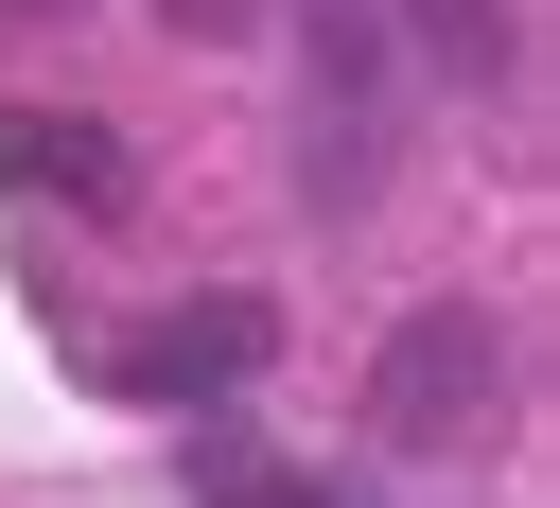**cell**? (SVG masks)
Masks as SVG:
<instances>
[{
	"mask_svg": "<svg viewBox=\"0 0 560 508\" xmlns=\"http://www.w3.org/2000/svg\"><path fill=\"white\" fill-rule=\"evenodd\" d=\"M0 158L18 175H70V193H122V140H88V123H0Z\"/></svg>",
	"mask_w": 560,
	"mask_h": 508,
	"instance_id": "obj_3",
	"label": "cell"
},
{
	"mask_svg": "<svg viewBox=\"0 0 560 508\" xmlns=\"http://www.w3.org/2000/svg\"><path fill=\"white\" fill-rule=\"evenodd\" d=\"M262 333H280L262 298H210V315H175V333H158V368H140V385H245V368H262Z\"/></svg>",
	"mask_w": 560,
	"mask_h": 508,
	"instance_id": "obj_2",
	"label": "cell"
},
{
	"mask_svg": "<svg viewBox=\"0 0 560 508\" xmlns=\"http://www.w3.org/2000/svg\"><path fill=\"white\" fill-rule=\"evenodd\" d=\"M490 403H508V333H490V315H420V333H402V368L368 385V420H385L402 455H455Z\"/></svg>",
	"mask_w": 560,
	"mask_h": 508,
	"instance_id": "obj_1",
	"label": "cell"
}]
</instances>
